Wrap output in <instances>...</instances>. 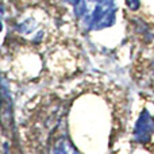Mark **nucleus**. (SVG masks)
Instances as JSON below:
<instances>
[{
  "label": "nucleus",
  "mask_w": 154,
  "mask_h": 154,
  "mask_svg": "<svg viewBox=\"0 0 154 154\" xmlns=\"http://www.w3.org/2000/svg\"><path fill=\"white\" fill-rule=\"evenodd\" d=\"M76 14L93 29H100L114 20V0H69Z\"/></svg>",
  "instance_id": "f257e3e1"
}]
</instances>
